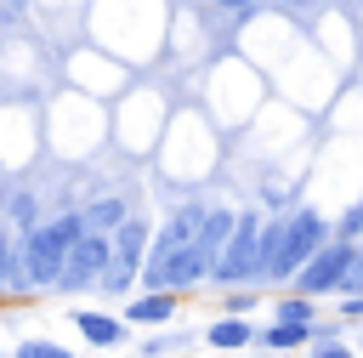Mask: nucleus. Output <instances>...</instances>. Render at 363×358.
Masks as SVG:
<instances>
[{
	"label": "nucleus",
	"mask_w": 363,
	"mask_h": 358,
	"mask_svg": "<svg viewBox=\"0 0 363 358\" xmlns=\"http://www.w3.org/2000/svg\"><path fill=\"white\" fill-rule=\"evenodd\" d=\"M6 216H11V227H17V233H34V227H40V199H34V193H11Z\"/></svg>",
	"instance_id": "nucleus-15"
},
{
	"label": "nucleus",
	"mask_w": 363,
	"mask_h": 358,
	"mask_svg": "<svg viewBox=\"0 0 363 358\" xmlns=\"http://www.w3.org/2000/svg\"><path fill=\"white\" fill-rule=\"evenodd\" d=\"M11 358H74L62 341H17V352Z\"/></svg>",
	"instance_id": "nucleus-17"
},
{
	"label": "nucleus",
	"mask_w": 363,
	"mask_h": 358,
	"mask_svg": "<svg viewBox=\"0 0 363 358\" xmlns=\"http://www.w3.org/2000/svg\"><path fill=\"white\" fill-rule=\"evenodd\" d=\"M125 318H130V324H170V318H176V290H147V295H136V301L125 307Z\"/></svg>",
	"instance_id": "nucleus-10"
},
{
	"label": "nucleus",
	"mask_w": 363,
	"mask_h": 358,
	"mask_svg": "<svg viewBox=\"0 0 363 358\" xmlns=\"http://www.w3.org/2000/svg\"><path fill=\"white\" fill-rule=\"evenodd\" d=\"M108 256H113V233H85V239H74L68 244V261H62V273H57V295H79V290H91L96 278H102V267H108Z\"/></svg>",
	"instance_id": "nucleus-3"
},
{
	"label": "nucleus",
	"mask_w": 363,
	"mask_h": 358,
	"mask_svg": "<svg viewBox=\"0 0 363 358\" xmlns=\"http://www.w3.org/2000/svg\"><path fill=\"white\" fill-rule=\"evenodd\" d=\"M187 335H159V341H142V358H159V352H170V347H182Z\"/></svg>",
	"instance_id": "nucleus-21"
},
{
	"label": "nucleus",
	"mask_w": 363,
	"mask_h": 358,
	"mask_svg": "<svg viewBox=\"0 0 363 358\" xmlns=\"http://www.w3.org/2000/svg\"><path fill=\"white\" fill-rule=\"evenodd\" d=\"M352 239H329L318 256H306L301 267H295V290H306V295H329V290H340V278H346V267H352Z\"/></svg>",
	"instance_id": "nucleus-4"
},
{
	"label": "nucleus",
	"mask_w": 363,
	"mask_h": 358,
	"mask_svg": "<svg viewBox=\"0 0 363 358\" xmlns=\"http://www.w3.org/2000/svg\"><path fill=\"white\" fill-rule=\"evenodd\" d=\"M272 318H289V324H312V295H306V290H295V295H284Z\"/></svg>",
	"instance_id": "nucleus-16"
},
{
	"label": "nucleus",
	"mask_w": 363,
	"mask_h": 358,
	"mask_svg": "<svg viewBox=\"0 0 363 358\" xmlns=\"http://www.w3.org/2000/svg\"><path fill=\"white\" fill-rule=\"evenodd\" d=\"M340 318H363V290H357V295H346V301H340Z\"/></svg>",
	"instance_id": "nucleus-23"
},
{
	"label": "nucleus",
	"mask_w": 363,
	"mask_h": 358,
	"mask_svg": "<svg viewBox=\"0 0 363 358\" xmlns=\"http://www.w3.org/2000/svg\"><path fill=\"white\" fill-rule=\"evenodd\" d=\"M204 216H210V205H176V210L159 222V233H153L147 256L159 261V256H170V250H182V244H193V239L204 233Z\"/></svg>",
	"instance_id": "nucleus-6"
},
{
	"label": "nucleus",
	"mask_w": 363,
	"mask_h": 358,
	"mask_svg": "<svg viewBox=\"0 0 363 358\" xmlns=\"http://www.w3.org/2000/svg\"><path fill=\"white\" fill-rule=\"evenodd\" d=\"M329 239H335V227H329L312 205H295V210H289V261H295V267H301L306 256H318Z\"/></svg>",
	"instance_id": "nucleus-7"
},
{
	"label": "nucleus",
	"mask_w": 363,
	"mask_h": 358,
	"mask_svg": "<svg viewBox=\"0 0 363 358\" xmlns=\"http://www.w3.org/2000/svg\"><path fill=\"white\" fill-rule=\"evenodd\" d=\"M17 244H23V290H51L57 273H62V261H68V239L57 233V222H40Z\"/></svg>",
	"instance_id": "nucleus-2"
},
{
	"label": "nucleus",
	"mask_w": 363,
	"mask_h": 358,
	"mask_svg": "<svg viewBox=\"0 0 363 358\" xmlns=\"http://www.w3.org/2000/svg\"><path fill=\"white\" fill-rule=\"evenodd\" d=\"M204 341H210V347H221V352H233V347H250V341H261V335L250 330V318H244V313H221V318L204 330Z\"/></svg>",
	"instance_id": "nucleus-11"
},
{
	"label": "nucleus",
	"mask_w": 363,
	"mask_h": 358,
	"mask_svg": "<svg viewBox=\"0 0 363 358\" xmlns=\"http://www.w3.org/2000/svg\"><path fill=\"white\" fill-rule=\"evenodd\" d=\"M363 290V244L352 250V267H346V278H340V295H357Z\"/></svg>",
	"instance_id": "nucleus-18"
},
{
	"label": "nucleus",
	"mask_w": 363,
	"mask_h": 358,
	"mask_svg": "<svg viewBox=\"0 0 363 358\" xmlns=\"http://www.w3.org/2000/svg\"><path fill=\"white\" fill-rule=\"evenodd\" d=\"M261 227H267V216L250 205V210H238V222H233V233H227V244H221V256H216V267H210V278L216 284H255L261 278Z\"/></svg>",
	"instance_id": "nucleus-1"
},
{
	"label": "nucleus",
	"mask_w": 363,
	"mask_h": 358,
	"mask_svg": "<svg viewBox=\"0 0 363 358\" xmlns=\"http://www.w3.org/2000/svg\"><path fill=\"white\" fill-rule=\"evenodd\" d=\"M221 6H227V11H238V17H255V6H261V0H221Z\"/></svg>",
	"instance_id": "nucleus-24"
},
{
	"label": "nucleus",
	"mask_w": 363,
	"mask_h": 358,
	"mask_svg": "<svg viewBox=\"0 0 363 358\" xmlns=\"http://www.w3.org/2000/svg\"><path fill=\"white\" fill-rule=\"evenodd\" d=\"M312 341V324H289V318H272L267 330H261V347H272V352H295V347H306Z\"/></svg>",
	"instance_id": "nucleus-12"
},
{
	"label": "nucleus",
	"mask_w": 363,
	"mask_h": 358,
	"mask_svg": "<svg viewBox=\"0 0 363 358\" xmlns=\"http://www.w3.org/2000/svg\"><path fill=\"white\" fill-rule=\"evenodd\" d=\"M125 216H130V210H125V199H91V205H85V222H91V233H113Z\"/></svg>",
	"instance_id": "nucleus-13"
},
{
	"label": "nucleus",
	"mask_w": 363,
	"mask_h": 358,
	"mask_svg": "<svg viewBox=\"0 0 363 358\" xmlns=\"http://www.w3.org/2000/svg\"><path fill=\"white\" fill-rule=\"evenodd\" d=\"M6 284H23V244L0 227V290Z\"/></svg>",
	"instance_id": "nucleus-14"
},
{
	"label": "nucleus",
	"mask_w": 363,
	"mask_h": 358,
	"mask_svg": "<svg viewBox=\"0 0 363 358\" xmlns=\"http://www.w3.org/2000/svg\"><path fill=\"white\" fill-rule=\"evenodd\" d=\"M147 244H153V227H147V216H125V222L113 227V256H119V261L142 267V261H147Z\"/></svg>",
	"instance_id": "nucleus-9"
},
{
	"label": "nucleus",
	"mask_w": 363,
	"mask_h": 358,
	"mask_svg": "<svg viewBox=\"0 0 363 358\" xmlns=\"http://www.w3.org/2000/svg\"><path fill=\"white\" fill-rule=\"evenodd\" d=\"M312 358H357V352H352V347H340V341H318V347H312Z\"/></svg>",
	"instance_id": "nucleus-22"
},
{
	"label": "nucleus",
	"mask_w": 363,
	"mask_h": 358,
	"mask_svg": "<svg viewBox=\"0 0 363 358\" xmlns=\"http://www.w3.org/2000/svg\"><path fill=\"white\" fill-rule=\"evenodd\" d=\"M352 233H363V205H352V210L340 216V227H335V239H352Z\"/></svg>",
	"instance_id": "nucleus-19"
},
{
	"label": "nucleus",
	"mask_w": 363,
	"mask_h": 358,
	"mask_svg": "<svg viewBox=\"0 0 363 358\" xmlns=\"http://www.w3.org/2000/svg\"><path fill=\"white\" fill-rule=\"evenodd\" d=\"M255 307V295H244L238 284H233V295H221V313H250Z\"/></svg>",
	"instance_id": "nucleus-20"
},
{
	"label": "nucleus",
	"mask_w": 363,
	"mask_h": 358,
	"mask_svg": "<svg viewBox=\"0 0 363 358\" xmlns=\"http://www.w3.org/2000/svg\"><path fill=\"white\" fill-rule=\"evenodd\" d=\"M284 278H295V261H289V210L267 216V227H261V278L255 284H284Z\"/></svg>",
	"instance_id": "nucleus-5"
},
{
	"label": "nucleus",
	"mask_w": 363,
	"mask_h": 358,
	"mask_svg": "<svg viewBox=\"0 0 363 358\" xmlns=\"http://www.w3.org/2000/svg\"><path fill=\"white\" fill-rule=\"evenodd\" d=\"M74 330L91 341V347H119V341H130V318H113V313H74Z\"/></svg>",
	"instance_id": "nucleus-8"
}]
</instances>
